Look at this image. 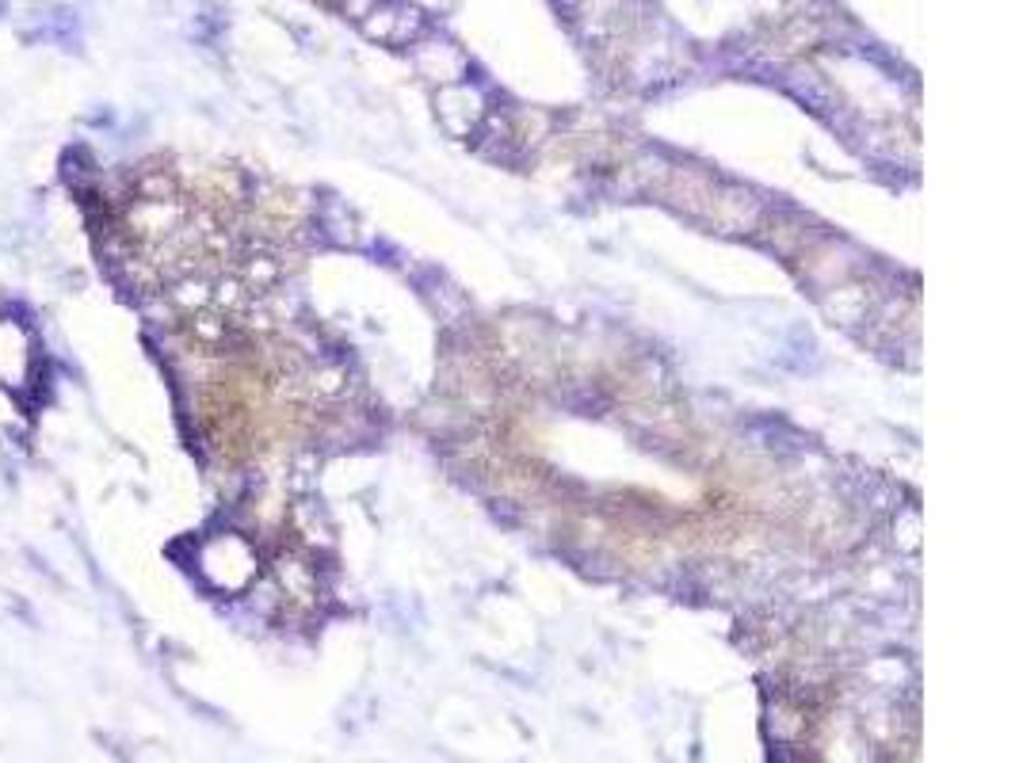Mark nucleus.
<instances>
[{
  "label": "nucleus",
  "instance_id": "nucleus-2",
  "mask_svg": "<svg viewBox=\"0 0 1019 763\" xmlns=\"http://www.w3.org/2000/svg\"><path fill=\"white\" fill-rule=\"evenodd\" d=\"M199 573L218 592H237L257 576V553L241 535H214L203 543L195 558Z\"/></svg>",
  "mask_w": 1019,
  "mask_h": 763
},
{
  "label": "nucleus",
  "instance_id": "nucleus-1",
  "mask_svg": "<svg viewBox=\"0 0 1019 763\" xmlns=\"http://www.w3.org/2000/svg\"><path fill=\"white\" fill-rule=\"evenodd\" d=\"M0 385L15 397H31L35 385H43L35 329L15 313H0Z\"/></svg>",
  "mask_w": 1019,
  "mask_h": 763
}]
</instances>
